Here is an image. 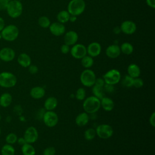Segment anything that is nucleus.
Listing matches in <instances>:
<instances>
[{
	"instance_id": "obj_1",
	"label": "nucleus",
	"mask_w": 155,
	"mask_h": 155,
	"mask_svg": "<svg viewBox=\"0 0 155 155\" xmlns=\"http://www.w3.org/2000/svg\"><path fill=\"white\" fill-rule=\"evenodd\" d=\"M83 108L88 114H93L101 108V100L94 96L85 98L82 104Z\"/></svg>"
},
{
	"instance_id": "obj_3",
	"label": "nucleus",
	"mask_w": 155,
	"mask_h": 155,
	"mask_svg": "<svg viewBox=\"0 0 155 155\" xmlns=\"http://www.w3.org/2000/svg\"><path fill=\"white\" fill-rule=\"evenodd\" d=\"M23 7L21 1L12 0L8 2L6 8L8 15L12 18H17L19 17L22 13Z\"/></svg>"
},
{
	"instance_id": "obj_5",
	"label": "nucleus",
	"mask_w": 155,
	"mask_h": 155,
	"mask_svg": "<svg viewBox=\"0 0 155 155\" xmlns=\"http://www.w3.org/2000/svg\"><path fill=\"white\" fill-rule=\"evenodd\" d=\"M17 83L16 76L11 72L3 71L0 73V86L4 88H12Z\"/></svg>"
},
{
	"instance_id": "obj_37",
	"label": "nucleus",
	"mask_w": 155,
	"mask_h": 155,
	"mask_svg": "<svg viewBox=\"0 0 155 155\" xmlns=\"http://www.w3.org/2000/svg\"><path fill=\"white\" fill-rule=\"evenodd\" d=\"M56 150L53 147H47L43 151V155H55Z\"/></svg>"
},
{
	"instance_id": "obj_16",
	"label": "nucleus",
	"mask_w": 155,
	"mask_h": 155,
	"mask_svg": "<svg viewBox=\"0 0 155 155\" xmlns=\"http://www.w3.org/2000/svg\"><path fill=\"white\" fill-rule=\"evenodd\" d=\"M101 49V45L99 43L93 42L88 45V47L87 48V52L91 57H96L100 54Z\"/></svg>"
},
{
	"instance_id": "obj_10",
	"label": "nucleus",
	"mask_w": 155,
	"mask_h": 155,
	"mask_svg": "<svg viewBox=\"0 0 155 155\" xmlns=\"http://www.w3.org/2000/svg\"><path fill=\"white\" fill-rule=\"evenodd\" d=\"M42 119L45 125L50 128L56 126L59 120L58 114L53 111H47L44 113Z\"/></svg>"
},
{
	"instance_id": "obj_29",
	"label": "nucleus",
	"mask_w": 155,
	"mask_h": 155,
	"mask_svg": "<svg viewBox=\"0 0 155 155\" xmlns=\"http://www.w3.org/2000/svg\"><path fill=\"white\" fill-rule=\"evenodd\" d=\"M120 49V51L126 55L131 54L133 51V47L129 42H124L122 44Z\"/></svg>"
},
{
	"instance_id": "obj_12",
	"label": "nucleus",
	"mask_w": 155,
	"mask_h": 155,
	"mask_svg": "<svg viewBox=\"0 0 155 155\" xmlns=\"http://www.w3.org/2000/svg\"><path fill=\"white\" fill-rule=\"evenodd\" d=\"M38 132L36 128L34 127H29L25 131L24 138L28 143H35L38 139Z\"/></svg>"
},
{
	"instance_id": "obj_39",
	"label": "nucleus",
	"mask_w": 155,
	"mask_h": 155,
	"mask_svg": "<svg viewBox=\"0 0 155 155\" xmlns=\"http://www.w3.org/2000/svg\"><path fill=\"white\" fill-rule=\"evenodd\" d=\"M70 49L69 45H68L65 44L62 45L61 47V51L63 54L68 53L70 51Z\"/></svg>"
},
{
	"instance_id": "obj_31",
	"label": "nucleus",
	"mask_w": 155,
	"mask_h": 155,
	"mask_svg": "<svg viewBox=\"0 0 155 155\" xmlns=\"http://www.w3.org/2000/svg\"><path fill=\"white\" fill-rule=\"evenodd\" d=\"M133 79L134 78L130 76L128 74L125 75L122 79L121 82L122 86L124 87H133Z\"/></svg>"
},
{
	"instance_id": "obj_9",
	"label": "nucleus",
	"mask_w": 155,
	"mask_h": 155,
	"mask_svg": "<svg viewBox=\"0 0 155 155\" xmlns=\"http://www.w3.org/2000/svg\"><path fill=\"white\" fill-rule=\"evenodd\" d=\"M105 84V82L103 78H96L94 84L92 86V92L94 96L99 99L100 100L105 97V92L104 89V85Z\"/></svg>"
},
{
	"instance_id": "obj_4",
	"label": "nucleus",
	"mask_w": 155,
	"mask_h": 155,
	"mask_svg": "<svg viewBox=\"0 0 155 155\" xmlns=\"http://www.w3.org/2000/svg\"><path fill=\"white\" fill-rule=\"evenodd\" d=\"M85 8V2L84 0H71L67 7V11L70 15L79 16Z\"/></svg>"
},
{
	"instance_id": "obj_49",
	"label": "nucleus",
	"mask_w": 155,
	"mask_h": 155,
	"mask_svg": "<svg viewBox=\"0 0 155 155\" xmlns=\"http://www.w3.org/2000/svg\"><path fill=\"white\" fill-rule=\"evenodd\" d=\"M1 114H0V120H1Z\"/></svg>"
},
{
	"instance_id": "obj_14",
	"label": "nucleus",
	"mask_w": 155,
	"mask_h": 155,
	"mask_svg": "<svg viewBox=\"0 0 155 155\" xmlns=\"http://www.w3.org/2000/svg\"><path fill=\"white\" fill-rule=\"evenodd\" d=\"M136 24L131 21H125L120 25V31L126 35H132L136 30Z\"/></svg>"
},
{
	"instance_id": "obj_25",
	"label": "nucleus",
	"mask_w": 155,
	"mask_h": 155,
	"mask_svg": "<svg viewBox=\"0 0 155 155\" xmlns=\"http://www.w3.org/2000/svg\"><path fill=\"white\" fill-rule=\"evenodd\" d=\"M12 102V96L8 93H4L0 96V105L2 107H8Z\"/></svg>"
},
{
	"instance_id": "obj_21",
	"label": "nucleus",
	"mask_w": 155,
	"mask_h": 155,
	"mask_svg": "<svg viewBox=\"0 0 155 155\" xmlns=\"http://www.w3.org/2000/svg\"><path fill=\"white\" fill-rule=\"evenodd\" d=\"M101 107L107 111H111L114 107L113 101L108 97H104L101 99Z\"/></svg>"
},
{
	"instance_id": "obj_24",
	"label": "nucleus",
	"mask_w": 155,
	"mask_h": 155,
	"mask_svg": "<svg viewBox=\"0 0 155 155\" xmlns=\"http://www.w3.org/2000/svg\"><path fill=\"white\" fill-rule=\"evenodd\" d=\"M128 74L133 78L139 77L140 74V69L136 64H131L127 68Z\"/></svg>"
},
{
	"instance_id": "obj_33",
	"label": "nucleus",
	"mask_w": 155,
	"mask_h": 155,
	"mask_svg": "<svg viewBox=\"0 0 155 155\" xmlns=\"http://www.w3.org/2000/svg\"><path fill=\"white\" fill-rule=\"evenodd\" d=\"M50 21L47 16H41L38 19V24L42 28H48L50 25Z\"/></svg>"
},
{
	"instance_id": "obj_32",
	"label": "nucleus",
	"mask_w": 155,
	"mask_h": 155,
	"mask_svg": "<svg viewBox=\"0 0 155 155\" xmlns=\"http://www.w3.org/2000/svg\"><path fill=\"white\" fill-rule=\"evenodd\" d=\"M96 135V130L92 128H89L84 132V137L87 140H93Z\"/></svg>"
},
{
	"instance_id": "obj_40",
	"label": "nucleus",
	"mask_w": 155,
	"mask_h": 155,
	"mask_svg": "<svg viewBox=\"0 0 155 155\" xmlns=\"http://www.w3.org/2000/svg\"><path fill=\"white\" fill-rule=\"evenodd\" d=\"M8 2L6 0H0V10H6Z\"/></svg>"
},
{
	"instance_id": "obj_30",
	"label": "nucleus",
	"mask_w": 155,
	"mask_h": 155,
	"mask_svg": "<svg viewBox=\"0 0 155 155\" xmlns=\"http://www.w3.org/2000/svg\"><path fill=\"white\" fill-rule=\"evenodd\" d=\"M94 61L92 57L89 55H85L81 59V64L85 68H89L93 66Z\"/></svg>"
},
{
	"instance_id": "obj_13",
	"label": "nucleus",
	"mask_w": 155,
	"mask_h": 155,
	"mask_svg": "<svg viewBox=\"0 0 155 155\" xmlns=\"http://www.w3.org/2000/svg\"><path fill=\"white\" fill-rule=\"evenodd\" d=\"M15 55V51L10 47H4L0 50V59L4 62L13 61Z\"/></svg>"
},
{
	"instance_id": "obj_46",
	"label": "nucleus",
	"mask_w": 155,
	"mask_h": 155,
	"mask_svg": "<svg viewBox=\"0 0 155 155\" xmlns=\"http://www.w3.org/2000/svg\"><path fill=\"white\" fill-rule=\"evenodd\" d=\"M76 16H74V15H70V18H69V21L71 22H74L76 20Z\"/></svg>"
},
{
	"instance_id": "obj_2",
	"label": "nucleus",
	"mask_w": 155,
	"mask_h": 155,
	"mask_svg": "<svg viewBox=\"0 0 155 155\" xmlns=\"http://www.w3.org/2000/svg\"><path fill=\"white\" fill-rule=\"evenodd\" d=\"M2 39L6 41L12 42L15 41L19 34L18 27L14 24H9L5 26L1 31Z\"/></svg>"
},
{
	"instance_id": "obj_35",
	"label": "nucleus",
	"mask_w": 155,
	"mask_h": 155,
	"mask_svg": "<svg viewBox=\"0 0 155 155\" xmlns=\"http://www.w3.org/2000/svg\"><path fill=\"white\" fill-rule=\"evenodd\" d=\"M18 136L15 133H10L7 135L5 137V142L7 143L13 145L17 142Z\"/></svg>"
},
{
	"instance_id": "obj_6",
	"label": "nucleus",
	"mask_w": 155,
	"mask_h": 155,
	"mask_svg": "<svg viewBox=\"0 0 155 155\" xmlns=\"http://www.w3.org/2000/svg\"><path fill=\"white\" fill-rule=\"evenodd\" d=\"M96 79V77L94 72L88 68L84 70L80 76L81 84L87 87H92L94 84Z\"/></svg>"
},
{
	"instance_id": "obj_43",
	"label": "nucleus",
	"mask_w": 155,
	"mask_h": 155,
	"mask_svg": "<svg viewBox=\"0 0 155 155\" xmlns=\"http://www.w3.org/2000/svg\"><path fill=\"white\" fill-rule=\"evenodd\" d=\"M147 4L151 8H155V0H146Z\"/></svg>"
},
{
	"instance_id": "obj_18",
	"label": "nucleus",
	"mask_w": 155,
	"mask_h": 155,
	"mask_svg": "<svg viewBox=\"0 0 155 155\" xmlns=\"http://www.w3.org/2000/svg\"><path fill=\"white\" fill-rule=\"evenodd\" d=\"M120 47L116 44H112L109 45L105 51L106 55L111 59H114L117 58L120 54Z\"/></svg>"
},
{
	"instance_id": "obj_45",
	"label": "nucleus",
	"mask_w": 155,
	"mask_h": 155,
	"mask_svg": "<svg viewBox=\"0 0 155 155\" xmlns=\"http://www.w3.org/2000/svg\"><path fill=\"white\" fill-rule=\"evenodd\" d=\"M17 142H18V143L19 145H24L25 143H27V142H26V141H25V140L24 139V137H19V138H18Z\"/></svg>"
},
{
	"instance_id": "obj_50",
	"label": "nucleus",
	"mask_w": 155,
	"mask_h": 155,
	"mask_svg": "<svg viewBox=\"0 0 155 155\" xmlns=\"http://www.w3.org/2000/svg\"><path fill=\"white\" fill-rule=\"evenodd\" d=\"M1 128H0V134H1Z\"/></svg>"
},
{
	"instance_id": "obj_36",
	"label": "nucleus",
	"mask_w": 155,
	"mask_h": 155,
	"mask_svg": "<svg viewBox=\"0 0 155 155\" xmlns=\"http://www.w3.org/2000/svg\"><path fill=\"white\" fill-rule=\"evenodd\" d=\"M143 85V81L141 78H139V77L136 78H134L133 87L136 88H141Z\"/></svg>"
},
{
	"instance_id": "obj_17",
	"label": "nucleus",
	"mask_w": 155,
	"mask_h": 155,
	"mask_svg": "<svg viewBox=\"0 0 155 155\" xmlns=\"http://www.w3.org/2000/svg\"><path fill=\"white\" fill-rule=\"evenodd\" d=\"M64 40V44L69 46L73 45L76 44L78 40V33L74 31H72V30L68 31L65 34Z\"/></svg>"
},
{
	"instance_id": "obj_23",
	"label": "nucleus",
	"mask_w": 155,
	"mask_h": 155,
	"mask_svg": "<svg viewBox=\"0 0 155 155\" xmlns=\"http://www.w3.org/2000/svg\"><path fill=\"white\" fill-rule=\"evenodd\" d=\"M89 121V116L86 112L79 113L75 119V122L79 127H83L87 124Z\"/></svg>"
},
{
	"instance_id": "obj_53",
	"label": "nucleus",
	"mask_w": 155,
	"mask_h": 155,
	"mask_svg": "<svg viewBox=\"0 0 155 155\" xmlns=\"http://www.w3.org/2000/svg\"><path fill=\"white\" fill-rule=\"evenodd\" d=\"M0 107H1V105H0Z\"/></svg>"
},
{
	"instance_id": "obj_47",
	"label": "nucleus",
	"mask_w": 155,
	"mask_h": 155,
	"mask_svg": "<svg viewBox=\"0 0 155 155\" xmlns=\"http://www.w3.org/2000/svg\"><path fill=\"white\" fill-rule=\"evenodd\" d=\"M2 39V36H1V32H0V40Z\"/></svg>"
},
{
	"instance_id": "obj_38",
	"label": "nucleus",
	"mask_w": 155,
	"mask_h": 155,
	"mask_svg": "<svg viewBox=\"0 0 155 155\" xmlns=\"http://www.w3.org/2000/svg\"><path fill=\"white\" fill-rule=\"evenodd\" d=\"M104 89L105 93H113L114 91V87L113 85L105 84L104 85Z\"/></svg>"
},
{
	"instance_id": "obj_20",
	"label": "nucleus",
	"mask_w": 155,
	"mask_h": 155,
	"mask_svg": "<svg viewBox=\"0 0 155 155\" xmlns=\"http://www.w3.org/2000/svg\"><path fill=\"white\" fill-rule=\"evenodd\" d=\"M17 61L21 66L25 68L28 67L31 65V60L30 56L25 53H21L18 57Z\"/></svg>"
},
{
	"instance_id": "obj_8",
	"label": "nucleus",
	"mask_w": 155,
	"mask_h": 155,
	"mask_svg": "<svg viewBox=\"0 0 155 155\" xmlns=\"http://www.w3.org/2000/svg\"><path fill=\"white\" fill-rule=\"evenodd\" d=\"M96 133L97 136L103 139H107L112 136L113 134V128L108 124L99 125L96 128Z\"/></svg>"
},
{
	"instance_id": "obj_27",
	"label": "nucleus",
	"mask_w": 155,
	"mask_h": 155,
	"mask_svg": "<svg viewBox=\"0 0 155 155\" xmlns=\"http://www.w3.org/2000/svg\"><path fill=\"white\" fill-rule=\"evenodd\" d=\"M70 15L67 10H62L57 15V19L59 22L64 24L69 21Z\"/></svg>"
},
{
	"instance_id": "obj_42",
	"label": "nucleus",
	"mask_w": 155,
	"mask_h": 155,
	"mask_svg": "<svg viewBox=\"0 0 155 155\" xmlns=\"http://www.w3.org/2000/svg\"><path fill=\"white\" fill-rule=\"evenodd\" d=\"M149 122H150V124L153 127H155V113L154 112H153L151 115L150 116L149 119Z\"/></svg>"
},
{
	"instance_id": "obj_41",
	"label": "nucleus",
	"mask_w": 155,
	"mask_h": 155,
	"mask_svg": "<svg viewBox=\"0 0 155 155\" xmlns=\"http://www.w3.org/2000/svg\"><path fill=\"white\" fill-rule=\"evenodd\" d=\"M28 71L31 74H36L38 71V68L35 65H30L28 67Z\"/></svg>"
},
{
	"instance_id": "obj_15",
	"label": "nucleus",
	"mask_w": 155,
	"mask_h": 155,
	"mask_svg": "<svg viewBox=\"0 0 155 155\" xmlns=\"http://www.w3.org/2000/svg\"><path fill=\"white\" fill-rule=\"evenodd\" d=\"M49 29L52 35L56 36H59L62 35L65 31V27L64 25L59 22H55L50 24Z\"/></svg>"
},
{
	"instance_id": "obj_28",
	"label": "nucleus",
	"mask_w": 155,
	"mask_h": 155,
	"mask_svg": "<svg viewBox=\"0 0 155 155\" xmlns=\"http://www.w3.org/2000/svg\"><path fill=\"white\" fill-rule=\"evenodd\" d=\"M15 150L12 145L7 143L2 146L1 150V155H15Z\"/></svg>"
},
{
	"instance_id": "obj_19",
	"label": "nucleus",
	"mask_w": 155,
	"mask_h": 155,
	"mask_svg": "<svg viewBox=\"0 0 155 155\" xmlns=\"http://www.w3.org/2000/svg\"><path fill=\"white\" fill-rule=\"evenodd\" d=\"M45 93V89L43 87L39 86L33 87L30 91V94L31 97L35 99H41L44 96Z\"/></svg>"
},
{
	"instance_id": "obj_22",
	"label": "nucleus",
	"mask_w": 155,
	"mask_h": 155,
	"mask_svg": "<svg viewBox=\"0 0 155 155\" xmlns=\"http://www.w3.org/2000/svg\"><path fill=\"white\" fill-rule=\"evenodd\" d=\"M58 100L55 97H48L44 102V108L47 111H53L58 106Z\"/></svg>"
},
{
	"instance_id": "obj_51",
	"label": "nucleus",
	"mask_w": 155,
	"mask_h": 155,
	"mask_svg": "<svg viewBox=\"0 0 155 155\" xmlns=\"http://www.w3.org/2000/svg\"><path fill=\"white\" fill-rule=\"evenodd\" d=\"M17 1H21L22 0H17Z\"/></svg>"
},
{
	"instance_id": "obj_34",
	"label": "nucleus",
	"mask_w": 155,
	"mask_h": 155,
	"mask_svg": "<svg viewBox=\"0 0 155 155\" xmlns=\"http://www.w3.org/2000/svg\"><path fill=\"white\" fill-rule=\"evenodd\" d=\"M85 96H86V91L84 88L81 87L76 90V94H75V97L77 100L84 101L85 98Z\"/></svg>"
},
{
	"instance_id": "obj_48",
	"label": "nucleus",
	"mask_w": 155,
	"mask_h": 155,
	"mask_svg": "<svg viewBox=\"0 0 155 155\" xmlns=\"http://www.w3.org/2000/svg\"><path fill=\"white\" fill-rule=\"evenodd\" d=\"M6 1H7L8 2H10V1H12V0H6Z\"/></svg>"
},
{
	"instance_id": "obj_26",
	"label": "nucleus",
	"mask_w": 155,
	"mask_h": 155,
	"mask_svg": "<svg viewBox=\"0 0 155 155\" xmlns=\"http://www.w3.org/2000/svg\"><path fill=\"white\" fill-rule=\"evenodd\" d=\"M21 151L23 155H35L36 150L31 143H26L22 145Z\"/></svg>"
},
{
	"instance_id": "obj_44",
	"label": "nucleus",
	"mask_w": 155,
	"mask_h": 155,
	"mask_svg": "<svg viewBox=\"0 0 155 155\" xmlns=\"http://www.w3.org/2000/svg\"><path fill=\"white\" fill-rule=\"evenodd\" d=\"M4 27H5V21L4 19L0 16V32L2 30Z\"/></svg>"
},
{
	"instance_id": "obj_52",
	"label": "nucleus",
	"mask_w": 155,
	"mask_h": 155,
	"mask_svg": "<svg viewBox=\"0 0 155 155\" xmlns=\"http://www.w3.org/2000/svg\"><path fill=\"white\" fill-rule=\"evenodd\" d=\"M0 62H1V59H0Z\"/></svg>"
},
{
	"instance_id": "obj_7",
	"label": "nucleus",
	"mask_w": 155,
	"mask_h": 155,
	"mask_svg": "<svg viewBox=\"0 0 155 155\" xmlns=\"http://www.w3.org/2000/svg\"><path fill=\"white\" fill-rule=\"evenodd\" d=\"M103 79L105 84L114 85L119 82L121 79L120 73L116 69H111L108 71L103 76Z\"/></svg>"
},
{
	"instance_id": "obj_11",
	"label": "nucleus",
	"mask_w": 155,
	"mask_h": 155,
	"mask_svg": "<svg viewBox=\"0 0 155 155\" xmlns=\"http://www.w3.org/2000/svg\"><path fill=\"white\" fill-rule=\"evenodd\" d=\"M70 51L71 56L74 58L78 59H81L87 54L86 47L81 44H76L73 45Z\"/></svg>"
}]
</instances>
